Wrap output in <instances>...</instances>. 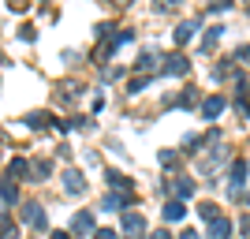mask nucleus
I'll use <instances>...</instances> for the list:
<instances>
[{"mask_svg": "<svg viewBox=\"0 0 250 239\" xmlns=\"http://www.w3.org/2000/svg\"><path fill=\"white\" fill-rule=\"evenodd\" d=\"M104 183H108L112 191H120V195H135V183H131L127 176H120V172H104Z\"/></svg>", "mask_w": 250, "mask_h": 239, "instance_id": "nucleus-3", "label": "nucleus"}, {"mask_svg": "<svg viewBox=\"0 0 250 239\" xmlns=\"http://www.w3.org/2000/svg\"><path fill=\"white\" fill-rule=\"evenodd\" d=\"M124 236H131V239L146 236V220H142V213H124Z\"/></svg>", "mask_w": 250, "mask_h": 239, "instance_id": "nucleus-2", "label": "nucleus"}, {"mask_svg": "<svg viewBox=\"0 0 250 239\" xmlns=\"http://www.w3.org/2000/svg\"><path fill=\"white\" fill-rule=\"evenodd\" d=\"M0 198H4L8 206H15V202H19V191H15V183H11V179H0Z\"/></svg>", "mask_w": 250, "mask_h": 239, "instance_id": "nucleus-9", "label": "nucleus"}, {"mask_svg": "<svg viewBox=\"0 0 250 239\" xmlns=\"http://www.w3.org/2000/svg\"><path fill=\"white\" fill-rule=\"evenodd\" d=\"M94 213L90 209H83V213H75L71 217V236H94Z\"/></svg>", "mask_w": 250, "mask_h": 239, "instance_id": "nucleus-1", "label": "nucleus"}, {"mask_svg": "<svg viewBox=\"0 0 250 239\" xmlns=\"http://www.w3.org/2000/svg\"><path fill=\"white\" fill-rule=\"evenodd\" d=\"M198 213H202V217H206V220H217V217H220V213H217V206H213V202H206V206H202Z\"/></svg>", "mask_w": 250, "mask_h": 239, "instance_id": "nucleus-17", "label": "nucleus"}, {"mask_svg": "<svg viewBox=\"0 0 250 239\" xmlns=\"http://www.w3.org/2000/svg\"><path fill=\"white\" fill-rule=\"evenodd\" d=\"M209 239H231V220L228 217L209 220Z\"/></svg>", "mask_w": 250, "mask_h": 239, "instance_id": "nucleus-5", "label": "nucleus"}, {"mask_svg": "<svg viewBox=\"0 0 250 239\" xmlns=\"http://www.w3.org/2000/svg\"><path fill=\"white\" fill-rule=\"evenodd\" d=\"M94 239H120V232H112V228H104V232H94Z\"/></svg>", "mask_w": 250, "mask_h": 239, "instance_id": "nucleus-18", "label": "nucleus"}, {"mask_svg": "<svg viewBox=\"0 0 250 239\" xmlns=\"http://www.w3.org/2000/svg\"><path fill=\"white\" fill-rule=\"evenodd\" d=\"M116 4H127V0H116Z\"/></svg>", "mask_w": 250, "mask_h": 239, "instance_id": "nucleus-24", "label": "nucleus"}, {"mask_svg": "<svg viewBox=\"0 0 250 239\" xmlns=\"http://www.w3.org/2000/svg\"><path fill=\"white\" fill-rule=\"evenodd\" d=\"M149 239H172V232H168V228H157V232H153Z\"/></svg>", "mask_w": 250, "mask_h": 239, "instance_id": "nucleus-19", "label": "nucleus"}, {"mask_svg": "<svg viewBox=\"0 0 250 239\" xmlns=\"http://www.w3.org/2000/svg\"><path fill=\"white\" fill-rule=\"evenodd\" d=\"M187 67H190V64L183 60V56H168V64H165V75H187Z\"/></svg>", "mask_w": 250, "mask_h": 239, "instance_id": "nucleus-8", "label": "nucleus"}, {"mask_svg": "<svg viewBox=\"0 0 250 239\" xmlns=\"http://www.w3.org/2000/svg\"><path fill=\"white\" fill-rule=\"evenodd\" d=\"M239 228H243V236L250 239V217H243V220H239Z\"/></svg>", "mask_w": 250, "mask_h": 239, "instance_id": "nucleus-20", "label": "nucleus"}, {"mask_svg": "<svg viewBox=\"0 0 250 239\" xmlns=\"http://www.w3.org/2000/svg\"><path fill=\"white\" fill-rule=\"evenodd\" d=\"M194 30H198V22H183V26L176 30V42H179V45L190 42V34H194Z\"/></svg>", "mask_w": 250, "mask_h": 239, "instance_id": "nucleus-14", "label": "nucleus"}, {"mask_svg": "<svg viewBox=\"0 0 250 239\" xmlns=\"http://www.w3.org/2000/svg\"><path fill=\"white\" fill-rule=\"evenodd\" d=\"M243 179H247V161H235V165H231V187L239 191Z\"/></svg>", "mask_w": 250, "mask_h": 239, "instance_id": "nucleus-11", "label": "nucleus"}, {"mask_svg": "<svg viewBox=\"0 0 250 239\" xmlns=\"http://www.w3.org/2000/svg\"><path fill=\"white\" fill-rule=\"evenodd\" d=\"M49 172H52V165H49V161H30V176L38 179V183H42V179L49 176Z\"/></svg>", "mask_w": 250, "mask_h": 239, "instance_id": "nucleus-12", "label": "nucleus"}, {"mask_svg": "<svg viewBox=\"0 0 250 239\" xmlns=\"http://www.w3.org/2000/svg\"><path fill=\"white\" fill-rule=\"evenodd\" d=\"M49 120H52V116H42V112H30V116H26V124H30V127H49Z\"/></svg>", "mask_w": 250, "mask_h": 239, "instance_id": "nucleus-15", "label": "nucleus"}, {"mask_svg": "<svg viewBox=\"0 0 250 239\" xmlns=\"http://www.w3.org/2000/svg\"><path fill=\"white\" fill-rule=\"evenodd\" d=\"M179 239H202V236H198V232H194V228H187V232H183V236H179Z\"/></svg>", "mask_w": 250, "mask_h": 239, "instance_id": "nucleus-22", "label": "nucleus"}, {"mask_svg": "<svg viewBox=\"0 0 250 239\" xmlns=\"http://www.w3.org/2000/svg\"><path fill=\"white\" fill-rule=\"evenodd\" d=\"M157 8H168V11H172V8H176V0H157Z\"/></svg>", "mask_w": 250, "mask_h": 239, "instance_id": "nucleus-21", "label": "nucleus"}, {"mask_svg": "<svg viewBox=\"0 0 250 239\" xmlns=\"http://www.w3.org/2000/svg\"><path fill=\"white\" fill-rule=\"evenodd\" d=\"M176 195L179 198H190V195H194V183H190V179H179V183H176Z\"/></svg>", "mask_w": 250, "mask_h": 239, "instance_id": "nucleus-16", "label": "nucleus"}, {"mask_svg": "<svg viewBox=\"0 0 250 239\" xmlns=\"http://www.w3.org/2000/svg\"><path fill=\"white\" fill-rule=\"evenodd\" d=\"M49 239H71V236H67V232H52Z\"/></svg>", "mask_w": 250, "mask_h": 239, "instance_id": "nucleus-23", "label": "nucleus"}, {"mask_svg": "<svg viewBox=\"0 0 250 239\" xmlns=\"http://www.w3.org/2000/svg\"><path fill=\"white\" fill-rule=\"evenodd\" d=\"M202 112H206V120H217V116L224 112V97H209V101H206V109H202Z\"/></svg>", "mask_w": 250, "mask_h": 239, "instance_id": "nucleus-10", "label": "nucleus"}, {"mask_svg": "<svg viewBox=\"0 0 250 239\" xmlns=\"http://www.w3.org/2000/svg\"><path fill=\"white\" fill-rule=\"evenodd\" d=\"M161 213H165V220H183V213H187V209H183V202H179V198H172V202H165V209H161Z\"/></svg>", "mask_w": 250, "mask_h": 239, "instance_id": "nucleus-7", "label": "nucleus"}, {"mask_svg": "<svg viewBox=\"0 0 250 239\" xmlns=\"http://www.w3.org/2000/svg\"><path fill=\"white\" fill-rule=\"evenodd\" d=\"M63 179H67L63 187L71 191V195H83V191H86V179H83V172H75V168H71V172H67V176H63Z\"/></svg>", "mask_w": 250, "mask_h": 239, "instance_id": "nucleus-6", "label": "nucleus"}, {"mask_svg": "<svg viewBox=\"0 0 250 239\" xmlns=\"http://www.w3.org/2000/svg\"><path fill=\"white\" fill-rule=\"evenodd\" d=\"M26 172H30V165H26L22 157H15V161H11V168H8V176H11V179H15V176H26Z\"/></svg>", "mask_w": 250, "mask_h": 239, "instance_id": "nucleus-13", "label": "nucleus"}, {"mask_svg": "<svg viewBox=\"0 0 250 239\" xmlns=\"http://www.w3.org/2000/svg\"><path fill=\"white\" fill-rule=\"evenodd\" d=\"M22 220L34 224V228H45V209L38 206V202H26V206H22Z\"/></svg>", "mask_w": 250, "mask_h": 239, "instance_id": "nucleus-4", "label": "nucleus"}]
</instances>
